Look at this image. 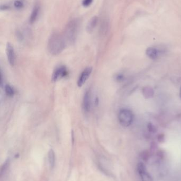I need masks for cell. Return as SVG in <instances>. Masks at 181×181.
I'll list each match as a JSON object with an SVG mask.
<instances>
[{"instance_id":"277c9868","label":"cell","mask_w":181,"mask_h":181,"mask_svg":"<svg viewBox=\"0 0 181 181\" xmlns=\"http://www.w3.org/2000/svg\"><path fill=\"white\" fill-rule=\"evenodd\" d=\"M92 93L90 89L86 90L83 96V110L85 113H89L91 109L92 106Z\"/></svg>"},{"instance_id":"ffe728a7","label":"cell","mask_w":181,"mask_h":181,"mask_svg":"<svg viewBox=\"0 0 181 181\" xmlns=\"http://www.w3.org/2000/svg\"><path fill=\"white\" fill-rule=\"evenodd\" d=\"M180 98H181V88H180Z\"/></svg>"},{"instance_id":"7a4b0ae2","label":"cell","mask_w":181,"mask_h":181,"mask_svg":"<svg viewBox=\"0 0 181 181\" xmlns=\"http://www.w3.org/2000/svg\"><path fill=\"white\" fill-rule=\"evenodd\" d=\"M79 23L77 20L70 21L65 28L64 37L67 43L72 44L75 43L77 37Z\"/></svg>"},{"instance_id":"9c48e42d","label":"cell","mask_w":181,"mask_h":181,"mask_svg":"<svg viewBox=\"0 0 181 181\" xmlns=\"http://www.w3.org/2000/svg\"><path fill=\"white\" fill-rule=\"evenodd\" d=\"M160 52H161L156 47H148L147 49H146V54L150 59L155 60H157L159 56L161 54Z\"/></svg>"},{"instance_id":"30bf717a","label":"cell","mask_w":181,"mask_h":181,"mask_svg":"<svg viewBox=\"0 0 181 181\" xmlns=\"http://www.w3.org/2000/svg\"><path fill=\"white\" fill-rule=\"evenodd\" d=\"M97 22H98V18L96 16L93 17L89 20L87 24L86 28L88 33H91L93 32V29L96 27Z\"/></svg>"},{"instance_id":"8fae6325","label":"cell","mask_w":181,"mask_h":181,"mask_svg":"<svg viewBox=\"0 0 181 181\" xmlns=\"http://www.w3.org/2000/svg\"><path fill=\"white\" fill-rule=\"evenodd\" d=\"M39 6L38 5H36L34 9L32 11V13L31 14V16L29 19V23L33 24L34 23L37 19L38 18V16L39 14Z\"/></svg>"},{"instance_id":"8992f818","label":"cell","mask_w":181,"mask_h":181,"mask_svg":"<svg viewBox=\"0 0 181 181\" xmlns=\"http://www.w3.org/2000/svg\"><path fill=\"white\" fill-rule=\"evenodd\" d=\"M137 169L138 172L142 181H153L151 176L148 173L147 168L143 163L138 164Z\"/></svg>"},{"instance_id":"7c38bea8","label":"cell","mask_w":181,"mask_h":181,"mask_svg":"<svg viewBox=\"0 0 181 181\" xmlns=\"http://www.w3.org/2000/svg\"><path fill=\"white\" fill-rule=\"evenodd\" d=\"M55 154L54 151L53 149H50L48 154V160L49 163V166L51 168H53L54 167L55 164Z\"/></svg>"},{"instance_id":"5b68a950","label":"cell","mask_w":181,"mask_h":181,"mask_svg":"<svg viewBox=\"0 0 181 181\" xmlns=\"http://www.w3.org/2000/svg\"><path fill=\"white\" fill-rule=\"evenodd\" d=\"M68 72L67 68L65 66H60L55 69L52 74L53 82H56L65 78L67 75Z\"/></svg>"},{"instance_id":"6da1fadb","label":"cell","mask_w":181,"mask_h":181,"mask_svg":"<svg viewBox=\"0 0 181 181\" xmlns=\"http://www.w3.org/2000/svg\"><path fill=\"white\" fill-rule=\"evenodd\" d=\"M67 42L64 36L58 33L52 34L47 44V49L51 54L56 56L60 54L67 46Z\"/></svg>"},{"instance_id":"2e32d148","label":"cell","mask_w":181,"mask_h":181,"mask_svg":"<svg viewBox=\"0 0 181 181\" xmlns=\"http://www.w3.org/2000/svg\"><path fill=\"white\" fill-rule=\"evenodd\" d=\"M9 165V161L7 160L5 162V163H4V164L3 165L2 167L1 168V175H2L3 174L5 173V172L8 169Z\"/></svg>"},{"instance_id":"4fadbf2b","label":"cell","mask_w":181,"mask_h":181,"mask_svg":"<svg viewBox=\"0 0 181 181\" xmlns=\"http://www.w3.org/2000/svg\"><path fill=\"white\" fill-rule=\"evenodd\" d=\"M142 94L146 98H151L154 94V91L149 86H146L142 89Z\"/></svg>"},{"instance_id":"3957f363","label":"cell","mask_w":181,"mask_h":181,"mask_svg":"<svg viewBox=\"0 0 181 181\" xmlns=\"http://www.w3.org/2000/svg\"><path fill=\"white\" fill-rule=\"evenodd\" d=\"M133 114L132 112L127 109L120 110L118 114L119 124L123 127L130 126L133 121Z\"/></svg>"},{"instance_id":"9a60e30c","label":"cell","mask_w":181,"mask_h":181,"mask_svg":"<svg viewBox=\"0 0 181 181\" xmlns=\"http://www.w3.org/2000/svg\"><path fill=\"white\" fill-rule=\"evenodd\" d=\"M115 80L117 82H123L125 80V77L122 73H118L115 76Z\"/></svg>"},{"instance_id":"ac0fdd59","label":"cell","mask_w":181,"mask_h":181,"mask_svg":"<svg viewBox=\"0 0 181 181\" xmlns=\"http://www.w3.org/2000/svg\"><path fill=\"white\" fill-rule=\"evenodd\" d=\"M93 0H83V5L85 7H88L93 3Z\"/></svg>"},{"instance_id":"52a82bcc","label":"cell","mask_w":181,"mask_h":181,"mask_svg":"<svg viewBox=\"0 0 181 181\" xmlns=\"http://www.w3.org/2000/svg\"><path fill=\"white\" fill-rule=\"evenodd\" d=\"M92 71H93V68L88 67L83 70V72L81 73L77 81V85L79 88L82 87L86 82V81L88 80V78L90 77L92 73Z\"/></svg>"},{"instance_id":"e0dca14e","label":"cell","mask_w":181,"mask_h":181,"mask_svg":"<svg viewBox=\"0 0 181 181\" xmlns=\"http://www.w3.org/2000/svg\"><path fill=\"white\" fill-rule=\"evenodd\" d=\"M14 6L17 9H21L23 7V3L20 0H16L14 2Z\"/></svg>"},{"instance_id":"ba28073f","label":"cell","mask_w":181,"mask_h":181,"mask_svg":"<svg viewBox=\"0 0 181 181\" xmlns=\"http://www.w3.org/2000/svg\"><path fill=\"white\" fill-rule=\"evenodd\" d=\"M6 54L8 62L11 66H14L16 62V55L14 49L10 42H8L6 46Z\"/></svg>"},{"instance_id":"d6986e66","label":"cell","mask_w":181,"mask_h":181,"mask_svg":"<svg viewBox=\"0 0 181 181\" xmlns=\"http://www.w3.org/2000/svg\"><path fill=\"white\" fill-rule=\"evenodd\" d=\"M8 9H9V6H8V5H3L1 7V10H7Z\"/></svg>"},{"instance_id":"5bb4252c","label":"cell","mask_w":181,"mask_h":181,"mask_svg":"<svg viewBox=\"0 0 181 181\" xmlns=\"http://www.w3.org/2000/svg\"><path fill=\"white\" fill-rule=\"evenodd\" d=\"M4 90L6 94L9 96H13L15 94V90L14 88L10 85H5L4 86Z\"/></svg>"}]
</instances>
